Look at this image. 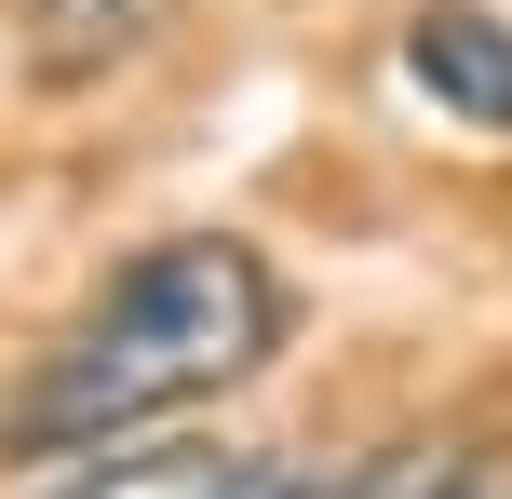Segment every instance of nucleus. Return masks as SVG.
I'll return each mask as SVG.
<instances>
[{"instance_id": "1", "label": "nucleus", "mask_w": 512, "mask_h": 499, "mask_svg": "<svg viewBox=\"0 0 512 499\" xmlns=\"http://www.w3.org/2000/svg\"><path fill=\"white\" fill-rule=\"evenodd\" d=\"M270 351H283L270 257L230 243V230H176V243H149V257H122L54 324V351L27 365V392L0 405V446L14 459H95V446H122V432H149V419H176V405L256 378Z\"/></svg>"}, {"instance_id": "2", "label": "nucleus", "mask_w": 512, "mask_h": 499, "mask_svg": "<svg viewBox=\"0 0 512 499\" xmlns=\"http://www.w3.org/2000/svg\"><path fill=\"white\" fill-rule=\"evenodd\" d=\"M41 499H378V486L297 473V459H270V446H162V459H95V473H68Z\"/></svg>"}, {"instance_id": "3", "label": "nucleus", "mask_w": 512, "mask_h": 499, "mask_svg": "<svg viewBox=\"0 0 512 499\" xmlns=\"http://www.w3.org/2000/svg\"><path fill=\"white\" fill-rule=\"evenodd\" d=\"M405 81L432 108H459L472 135H512V27L486 0H418L405 14Z\"/></svg>"}, {"instance_id": "4", "label": "nucleus", "mask_w": 512, "mask_h": 499, "mask_svg": "<svg viewBox=\"0 0 512 499\" xmlns=\"http://www.w3.org/2000/svg\"><path fill=\"white\" fill-rule=\"evenodd\" d=\"M149 27H162V0H27V54H41L54 81L108 68V54H135Z\"/></svg>"}, {"instance_id": "5", "label": "nucleus", "mask_w": 512, "mask_h": 499, "mask_svg": "<svg viewBox=\"0 0 512 499\" xmlns=\"http://www.w3.org/2000/svg\"><path fill=\"white\" fill-rule=\"evenodd\" d=\"M405 499H512V473H486V459H459V473H432V486H405Z\"/></svg>"}]
</instances>
